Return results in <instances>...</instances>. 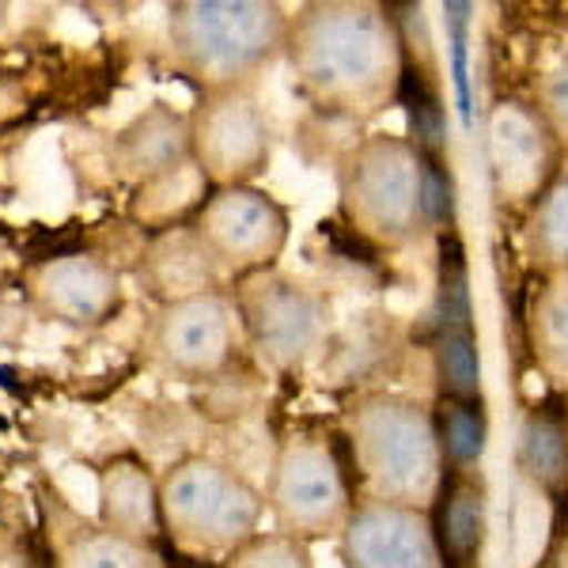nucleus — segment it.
Listing matches in <instances>:
<instances>
[{
	"label": "nucleus",
	"mask_w": 568,
	"mask_h": 568,
	"mask_svg": "<svg viewBox=\"0 0 568 568\" xmlns=\"http://www.w3.org/2000/svg\"><path fill=\"white\" fill-rule=\"evenodd\" d=\"M163 535L190 554H232L258 535L265 493L213 455H182L160 474Z\"/></svg>",
	"instance_id": "nucleus-5"
},
{
	"label": "nucleus",
	"mask_w": 568,
	"mask_h": 568,
	"mask_svg": "<svg viewBox=\"0 0 568 568\" xmlns=\"http://www.w3.org/2000/svg\"><path fill=\"white\" fill-rule=\"evenodd\" d=\"M345 439L364 497L433 508L447 474L433 406L398 390L356 394L345 409Z\"/></svg>",
	"instance_id": "nucleus-3"
},
{
	"label": "nucleus",
	"mask_w": 568,
	"mask_h": 568,
	"mask_svg": "<svg viewBox=\"0 0 568 568\" xmlns=\"http://www.w3.org/2000/svg\"><path fill=\"white\" fill-rule=\"evenodd\" d=\"M345 568H447L425 508L361 497L337 535Z\"/></svg>",
	"instance_id": "nucleus-13"
},
{
	"label": "nucleus",
	"mask_w": 568,
	"mask_h": 568,
	"mask_svg": "<svg viewBox=\"0 0 568 568\" xmlns=\"http://www.w3.org/2000/svg\"><path fill=\"white\" fill-rule=\"evenodd\" d=\"M292 12L273 0H179L168 8V42L182 77L201 95L254 91L284 58Z\"/></svg>",
	"instance_id": "nucleus-2"
},
{
	"label": "nucleus",
	"mask_w": 568,
	"mask_h": 568,
	"mask_svg": "<svg viewBox=\"0 0 568 568\" xmlns=\"http://www.w3.org/2000/svg\"><path fill=\"white\" fill-rule=\"evenodd\" d=\"M190 160V114L168 103H152L114 136V168L133 186L163 175L168 168Z\"/></svg>",
	"instance_id": "nucleus-17"
},
{
	"label": "nucleus",
	"mask_w": 568,
	"mask_h": 568,
	"mask_svg": "<svg viewBox=\"0 0 568 568\" xmlns=\"http://www.w3.org/2000/svg\"><path fill=\"white\" fill-rule=\"evenodd\" d=\"M190 155L216 190L254 186L273 155L270 118L254 91L201 95L190 110Z\"/></svg>",
	"instance_id": "nucleus-10"
},
{
	"label": "nucleus",
	"mask_w": 568,
	"mask_h": 568,
	"mask_svg": "<svg viewBox=\"0 0 568 568\" xmlns=\"http://www.w3.org/2000/svg\"><path fill=\"white\" fill-rule=\"evenodd\" d=\"M65 527L53 524V568H168L160 549L114 535L103 524H88L61 508Z\"/></svg>",
	"instance_id": "nucleus-20"
},
{
	"label": "nucleus",
	"mask_w": 568,
	"mask_h": 568,
	"mask_svg": "<svg viewBox=\"0 0 568 568\" xmlns=\"http://www.w3.org/2000/svg\"><path fill=\"white\" fill-rule=\"evenodd\" d=\"M516 478L549 500L568 493V409L530 406L516 433Z\"/></svg>",
	"instance_id": "nucleus-19"
},
{
	"label": "nucleus",
	"mask_w": 568,
	"mask_h": 568,
	"mask_svg": "<svg viewBox=\"0 0 568 568\" xmlns=\"http://www.w3.org/2000/svg\"><path fill=\"white\" fill-rule=\"evenodd\" d=\"M527 345L538 372L568 394V270L538 284L527 311Z\"/></svg>",
	"instance_id": "nucleus-21"
},
{
	"label": "nucleus",
	"mask_w": 568,
	"mask_h": 568,
	"mask_svg": "<svg viewBox=\"0 0 568 568\" xmlns=\"http://www.w3.org/2000/svg\"><path fill=\"white\" fill-rule=\"evenodd\" d=\"M433 535L447 568H474L489 530V489L478 470H447L433 508Z\"/></svg>",
	"instance_id": "nucleus-16"
},
{
	"label": "nucleus",
	"mask_w": 568,
	"mask_h": 568,
	"mask_svg": "<svg viewBox=\"0 0 568 568\" xmlns=\"http://www.w3.org/2000/svg\"><path fill=\"white\" fill-rule=\"evenodd\" d=\"M27 304L45 323H61L72 329L103 326L122 307V277L118 270L95 254L65 251L34 262L23 277Z\"/></svg>",
	"instance_id": "nucleus-12"
},
{
	"label": "nucleus",
	"mask_w": 568,
	"mask_h": 568,
	"mask_svg": "<svg viewBox=\"0 0 568 568\" xmlns=\"http://www.w3.org/2000/svg\"><path fill=\"white\" fill-rule=\"evenodd\" d=\"M439 398H481V353L470 323H447L433 337Z\"/></svg>",
	"instance_id": "nucleus-24"
},
{
	"label": "nucleus",
	"mask_w": 568,
	"mask_h": 568,
	"mask_svg": "<svg viewBox=\"0 0 568 568\" xmlns=\"http://www.w3.org/2000/svg\"><path fill=\"white\" fill-rule=\"evenodd\" d=\"M240 311L232 292L179 300L160 307L152 329V353L179 379H216L240 349Z\"/></svg>",
	"instance_id": "nucleus-11"
},
{
	"label": "nucleus",
	"mask_w": 568,
	"mask_h": 568,
	"mask_svg": "<svg viewBox=\"0 0 568 568\" xmlns=\"http://www.w3.org/2000/svg\"><path fill=\"white\" fill-rule=\"evenodd\" d=\"M436 439L447 470H478L489 447V409L481 398H439L433 406Z\"/></svg>",
	"instance_id": "nucleus-22"
},
{
	"label": "nucleus",
	"mask_w": 568,
	"mask_h": 568,
	"mask_svg": "<svg viewBox=\"0 0 568 568\" xmlns=\"http://www.w3.org/2000/svg\"><path fill=\"white\" fill-rule=\"evenodd\" d=\"M524 251L527 262L542 277L568 270V163L561 168V175L554 179V186L527 213Z\"/></svg>",
	"instance_id": "nucleus-23"
},
{
	"label": "nucleus",
	"mask_w": 568,
	"mask_h": 568,
	"mask_svg": "<svg viewBox=\"0 0 568 568\" xmlns=\"http://www.w3.org/2000/svg\"><path fill=\"white\" fill-rule=\"evenodd\" d=\"M213 190L216 186L197 168L194 155H190V160L168 168L163 175H152L141 186H133L130 201H125V216L152 240V235L194 224L201 209H205V201L213 197Z\"/></svg>",
	"instance_id": "nucleus-18"
},
{
	"label": "nucleus",
	"mask_w": 568,
	"mask_h": 568,
	"mask_svg": "<svg viewBox=\"0 0 568 568\" xmlns=\"http://www.w3.org/2000/svg\"><path fill=\"white\" fill-rule=\"evenodd\" d=\"M565 409H568V402H565Z\"/></svg>",
	"instance_id": "nucleus-28"
},
{
	"label": "nucleus",
	"mask_w": 568,
	"mask_h": 568,
	"mask_svg": "<svg viewBox=\"0 0 568 568\" xmlns=\"http://www.w3.org/2000/svg\"><path fill=\"white\" fill-rule=\"evenodd\" d=\"M141 284L160 307L179 304V300L224 292V270L216 265L213 251L197 235L194 224L175 227V232L152 235L141 254Z\"/></svg>",
	"instance_id": "nucleus-14"
},
{
	"label": "nucleus",
	"mask_w": 568,
	"mask_h": 568,
	"mask_svg": "<svg viewBox=\"0 0 568 568\" xmlns=\"http://www.w3.org/2000/svg\"><path fill=\"white\" fill-rule=\"evenodd\" d=\"M568 155L535 99L504 95L485 114V168L489 190L504 209H535L554 186Z\"/></svg>",
	"instance_id": "nucleus-8"
},
{
	"label": "nucleus",
	"mask_w": 568,
	"mask_h": 568,
	"mask_svg": "<svg viewBox=\"0 0 568 568\" xmlns=\"http://www.w3.org/2000/svg\"><path fill=\"white\" fill-rule=\"evenodd\" d=\"M99 524L114 535L155 546L163 535L160 478L136 455H114L99 466Z\"/></svg>",
	"instance_id": "nucleus-15"
},
{
	"label": "nucleus",
	"mask_w": 568,
	"mask_h": 568,
	"mask_svg": "<svg viewBox=\"0 0 568 568\" xmlns=\"http://www.w3.org/2000/svg\"><path fill=\"white\" fill-rule=\"evenodd\" d=\"M243 342L270 372H304L326 353L334 334L329 296L304 281L262 273L235 284Z\"/></svg>",
	"instance_id": "nucleus-7"
},
{
	"label": "nucleus",
	"mask_w": 568,
	"mask_h": 568,
	"mask_svg": "<svg viewBox=\"0 0 568 568\" xmlns=\"http://www.w3.org/2000/svg\"><path fill=\"white\" fill-rule=\"evenodd\" d=\"M337 213L379 251H402L433 220L428 163L398 133H368L337 160Z\"/></svg>",
	"instance_id": "nucleus-4"
},
{
	"label": "nucleus",
	"mask_w": 568,
	"mask_h": 568,
	"mask_svg": "<svg viewBox=\"0 0 568 568\" xmlns=\"http://www.w3.org/2000/svg\"><path fill=\"white\" fill-rule=\"evenodd\" d=\"M220 568H315L311 542L284 530H258L232 554H224Z\"/></svg>",
	"instance_id": "nucleus-25"
},
{
	"label": "nucleus",
	"mask_w": 568,
	"mask_h": 568,
	"mask_svg": "<svg viewBox=\"0 0 568 568\" xmlns=\"http://www.w3.org/2000/svg\"><path fill=\"white\" fill-rule=\"evenodd\" d=\"M535 106L542 110L549 130L557 133V141H561V149L568 155V45L557 50V58L549 61L542 69V77H538Z\"/></svg>",
	"instance_id": "nucleus-26"
},
{
	"label": "nucleus",
	"mask_w": 568,
	"mask_h": 568,
	"mask_svg": "<svg viewBox=\"0 0 568 568\" xmlns=\"http://www.w3.org/2000/svg\"><path fill=\"white\" fill-rule=\"evenodd\" d=\"M197 235L213 251L227 281H251L273 273L292 235V216L270 190L262 186H227L213 190L201 216L194 220Z\"/></svg>",
	"instance_id": "nucleus-9"
},
{
	"label": "nucleus",
	"mask_w": 568,
	"mask_h": 568,
	"mask_svg": "<svg viewBox=\"0 0 568 568\" xmlns=\"http://www.w3.org/2000/svg\"><path fill=\"white\" fill-rule=\"evenodd\" d=\"M4 428H8V420H4V417H0V433H4Z\"/></svg>",
	"instance_id": "nucleus-27"
},
{
	"label": "nucleus",
	"mask_w": 568,
	"mask_h": 568,
	"mask_svg": "<svg viewBox=\"0 0 568 568\" xmlns=\"http://www.w3.org/2000/svg\"><path fill=\"white\" fill-rule=\"evenodd\" d=\"M353 504L356 497L342 459L323 433L296 428L281 439L270 463V485H265V511L277 530L304 542H323V538L337 542Z\"/></svg>",
	"instance_id": "nucleus-6"
},
{
	"label": "nucleus",
	"mask_w": 568,
	"mask_h": 568,
	"mask_svg": "<svg viewBox=\"0 0 568 568\" xmlns=\"http://www.w3.org/2000/svg\"><path fill=\"white\" fill-rule=\"evenodd\" d=\"M292 84L318 118L372 125L398 99L406 50L394 16L372 0H311L288 20Z\"/></svg>",
	"instance_id": "nucleus-1"
}]
</instances>
